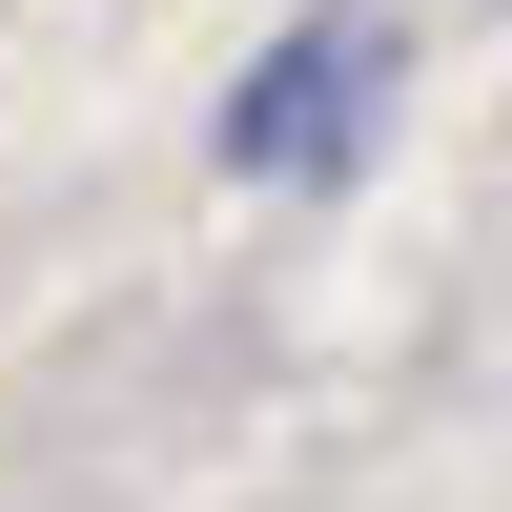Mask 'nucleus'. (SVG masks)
I'll use <instances>...</instances> for the list:
<instances>
[{
  "label": "nucleus",
  "instance_id": "1",
  "mask_svg": "<svg viewBox=\"0 0 512 512\" xmlns=\"http://www.w3.org/2000/svg\"><path fill=\"white\" fill-rule=\"evenodd\" d=\"M390 103H410V41L369 21V0H308V21L226 82V164H246V185H349Z\"/></svg>",
  "mask_w": 512,
  "mask_h": 512
}]
</instances>
